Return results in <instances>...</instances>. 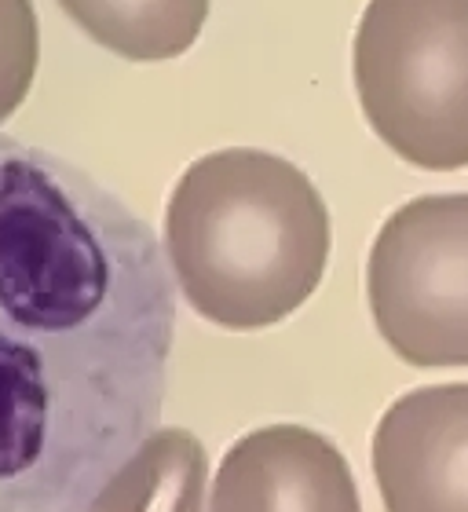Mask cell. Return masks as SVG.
<instances>
[{
    "label": "cell",
    "instance_id": "4",
    "mask_svg": "<svg viewBox=\"0 0 468 512\" xmlns=\"http://www.w3.org/2000/svg\"><path fill=\"white\" fill-rule=\"evenodd\" d=\"M366 300L403 363L468 366V194H425L384 220L366 260Z\"/></svg>",
    "mask_w": 468,
    "mask_h": 512
},
{
    "label": "cell",
    "instance_id": "8",
    "mask_svg": "<svg viewBox=\"0 0 468 512\" xmlns=\"http://www.w3.org/2000/svg\"><path fill=\"white\" fill-rule=\"evenodd\" d=\"M213 0H59L77 30L128 63H169L202 37Z\"/></svg>",
    "mask_w": 468,
    "mask_h": 512
},
{
    "label": "cell",
    "instance_id": "1",
    "mask_svg": "<svg viewBox=\"0 0 468 512\" xmlns=\"http://www.w3.org/2000/svg\"><path fill=\"white\" fill-rule=\"evenodd\" d=\"M169 271L117 194L0 136V512H85L158 428Z\"/></svg>",
    "mask_w": 468,
    "mask_h": 512
},
{
    "label": "cell",
    "instance_id": "7",
    "mask_svg": "<svg viewBox=\"0 0 468 512\" xmlns=\"http://www.w3.org/2000/svg\"><path fill=\"white\" fill-rule=\"evenodd\" d=\"M209 458L187 428H154L85 512H205Z\"/></svg>",
    "mask_w": 468,
    "mask_h": 512
},
{
    "label": "cell",
    "instance_id": "6",
    "mask_svg": "<svg viewBox=\"0 0 468 512\" xmlns=\"http://www.w3.org/2000/svg\"><path fill=\"white\" fill-rule=\"evenodd\" d=\"M209 512H362L351 465L304 425L245 432L216 469Z\"/></svg>",
    "mask_w": 468,
    "mask_h": 512
},
{
    "label": "cell",
    "instance_id": "2",
    "mask_svg": "<svg viewBox=\"0 0 468 512\" xmlns=\"http://www.w3.org/2000/svg\"><path fill=\"white\" fill-rule=\"evenodd\" d=\"M330 209L304 169L256 147L187 165L165 205V260L183 300L234 333L289 319L330 264Z\"/></svg>",
    "mask_w": 468,
    "mask_h": 512
},
{
    "label": "cell",
    "instance_id": "9",
    "mask_svg": "<svg viewBox=\"0 0 468 512\" xmlns=\"http://www.w3.org/2000/svg\"><path fill=\"white\" fill-rule=\"evenodd\" d=\"M41 59V26L33 0H0V125L30 96Z\"/></svg>",
    "mask_w": 468,
    "mask_h": 512
},
{
    "label": "cell",
    "instance_id": "5",
    "mask_svg": "<svg viewBox=\"0 0 468 512\" xmlns=\"http://www.w3.org/2000/svg\"><path fill=\"white\" fill-rule=\"evenodd\" d=\"M384 512H468V384L395 399L373 432Z\"/></svg>",
    "mask_w": 468,
    "mask_h": 512
},
{
    "label": "cell",
    "instance_id": "3",
    "mask_svg": "<svg viewBox=\"0 0 468 512\" xmlns=\"http://www.w3.org/2000/svg\"><path fill=\"white\" fill-rule=\"evenodd\" d=\"M351 74L392 154L428 172L468 169V0H370Z\"/></svg>",
    "mask_w": 468,
    "mask_h": 512
}]
</instances>
